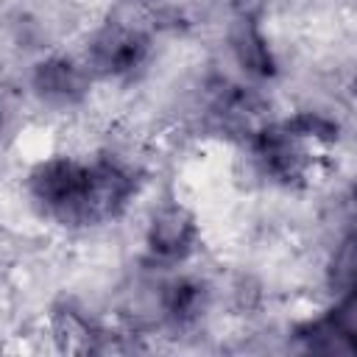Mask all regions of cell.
I'll return each instance as SVG.
<instances>
[{"label": "cell", "mask_w": 357, "mask_h": 357, "mask_svg": "<svg viewBox=\"0 0 357 357\" xmlns=\"http://www.w3.org/2000/svg\"><path fill=\"white\" fill-rule=\"evenodd\" d=\"M142 53H145V39L128 28H120V25L106 28L92 45V59L106 73L131 70L134 64H139Z\"/></svg>", "instance_id": "3957f363"}, {"label": "cell", "mask_w": 357, "mask_h": 357, "mask_svg": "<svg viewBox=\"0 0 357 357\" xmlns=\"http://www.w3.org/2000/svg\"><path fill=\"white\" fill-rule=\"evenodd\" d=\"M33 81L45 98H56V100H73L84 89V78H81L78 67L70 61H61V59L39 64Z\"/></svg>", "instance_id": "5b68a950"}, {"label": "cell", "mask_w": 357, "mask_h": 357, "mask_svg": "<svg viewBox=\"0 0 357 357\" xmlns=\"http://www.w3.org/2000/svg\"><path fill=\"white\" fill-rule=\"evenodd\" d=\"M329 282L349 304H357V234L340 243L329 268Z\"/></svg>", "instance_id": "8992f818"}, {"label": "cell", "mask_w": 357, "mask_h": 357, "mask_svg": "<svg viewBox=\"0 0 357 357\" xmlns=\"http://www.w3.org/2000/svg\"><path fill=\"white\" fill-rule=\"evenodd\" d=\"M170 312L176 318H192L201 307V293L195 284H176L173 293H170V301H167Z\"/></svg>", "instance_id": "9c48e42d"}, {"label": "cell", "mask_w": 357, "mask_h": 357, "mask_svg": "<svg viewBox=\"0 0 357 357\" xmlns=\"http://www.w3.org/2000/svg\"><path fill=\"white\" fill-rule=\"evenodd\" d=\"M354 198H357V187H354Z\"/></svg>", "instance_id": "30bf717a"}, {"label": "cell", "mask_w": 357, "mask_h": 357, "mask_svg": "<svg viewBox=\"0 0 357 357\" xmlns=\"http://www.w3.org/2000/svg\"><path fill=\"white\" fill-rule=\"evenodd\" d=\"M298 134H293L287 126L282 131H265L259 137L257 153L265 162V167L279 178H296L304 167V151L298 148Z\"/></svg>", "instance_id": "277c9868"}, {"label": "cell", "mask_w": 357, "mask_h": 357, "mask_svg": "<svg viewBox=\"0 0 357 357\" xmlns=\"http://www.w3.org/2000/svg\"><path fill=\"white\" fill-rule=\"evenodd\" d=\"M195 243V223L181 206H165L159 215H153L148 245L162 259H181L192 251Z\"/></svg>", "instance_id": "7a4b0ae2"}, {"label": "cell", "mask_w": 357, "mask_h": 357, "mask_svg": "<svg viewBox=\"0 0 357 357\" xmlns=\"http://www.w3.org/2000/svg\"><path fill=\"white\" fill-rule=\"evenodd\" d=\"M234 50L240 56V61L248 67V70H257V73H271V53L262 42V36L251 28V25H240L237 33H234Z\"/></svg>", "instance_id": "52a82bcc"}, {"label": "cell", "mask_w": 357, "mask_h": 357, "mask_svg": "<svg viewBox=\"0 0 357 357\" xmlns=\"http://www.w3.org/2000/svg\"><path fill=\"white\" fill-rule=\"evenodd\" d=\"M287 128L293 134H298V137H315V139H332V137H337V128L329 120H324L318 114H310V112L307 114H298L296 120H290Z\"/></svg>", "instance_id": "ba28073f"}, {"label": "cell", "mask_w": 357, "mask_h": 357, "mask_svg": "<svg viewBox=\"0 0 357 357\" xmlns=\"http://www.w3.org/2000/svg\"><path fill=\"white\" fill-rule=\"evenodd\" d=\"M89 187V167L70 159H50L31 176V192L61 220L81 223L84 198Z\"/></svg>", "instance_id": "6da1fadb"}]
</instances>
